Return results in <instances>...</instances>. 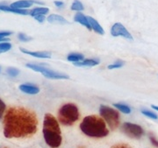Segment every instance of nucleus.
Returning a JSON list of instances; mask_svg holds the SVG:
<instances>
[{
  "label": "nucleus",
  "instance_id": "1",
  "mask_svg": "<svg viewBox=\"0 0 158 148\" xmlns=\"http://www.w3.org/2000/svg\"><path fill=\"white\" fill-rule=\"evenodd\" d=\"M37 117L27 109L12 107L6 113L4 118V135L7 138L33 136L37 131Z\"/></svg>",
  "mask_w": 158,
  "mask_h": 148
},
{
  "label": "nucleus",
  "instance_id": "2",
  "mask_svg": "<svg viewBox=\"0 0 158 148\" xmlns=\"http://www.w3.org/2000/svg\"><path fill=\"white\" fill-rule=\"evenodd\" d=\"M43 135L48 146L52 148L59 147L62 144V133L60 126L56 118L48 113L43 121Z\"/></svg>",
  "mask_w": 158,
  "mask_h": 148
},
{
  "label": "nucleus",
  "instance_id": "3",
  "mask_svg": "<svg viewBox=\"0 0 158 148\" xmlns=\"http://www.w3.org/2000/svg\"><path fill=\"white\" fill-rule=\"evenodd\" d=\"M80 129L85 135L91 138H103L109 133L105 120L95 115L85 117L80 124Z\"/></svg>",
  "mask_w": 158,
  "mask_h": 148
},
{
  "label": "nucleus",
  "instance_id": "4",
  "mask_svg": "<svg viewBox=\"0 0 158 148\" xmlns=\"http://www.w3.org/2000/svg\"><path fill=\"white\" fill-rule=\"evenodd\" d=\"M78 118V109L74 103L62 105L58 111V120L63 125H72Z\"/></svg>",
  "mask_w": 158,
  "mask_h": 148
},
{
  "label": "nucleus",
  "instance_id": "5",
  "mask_svg": "<svg viewBox=\"0 0 158 148\" xmlns=\"http://www.w3.org/2000/svg\"><path fill=\"white\" fill-rule=\"evenodd\" d=\"M99 113L112 130L118 128L119 125V114L117 110L106 105H101L99 108Z\"/></svg>",
  "mask_w": 158,
  "mask_h": 148
},
{
  "label": "nucleus",
  "instance_id": "6",
  "mask_svg": "<svg viewBox=\"0 0 158 148\" xmlns=\"http://www.w3.org/2000/svg\"><path fill=\"white\" fill-rule=\"evenodd\" d=\"M121 130L124 132L127 136L132 138H136L139 139L141 137L144 135V131L142 129V127L140 125H135V124H132V123H124L121 126Z\"/></svg>",
  "mask_w": 158,
  "mask_h": 148
},
{
  "label": "nucleus",
  "instance_id": "7",
  "mask_svg": "<svg viewBox=\"0 0 158 148\" xmlns=\"http://www.w3.org/2000/svg\"><path fill=\"white\" fill-rule=\"evenodd\" d=\"M27 68L33 69L36 72H40V73H42L43 75L45 77H48V78H50V79H68L69 76L66 75V74H60V73H57V72H55L53 70H51L49 68H44V67H41V66H39V65H35V64H31V63H28L26 65Z\"/></svg>",
  "mask_w": 158,
  "mask_h": 148
},
{
  "label": "nucleus",
  "instance_id": "8",
  "mask_svg": "<svg viewBox=\"0 0 158 148\" xmlns=\"http://www.w3.org/2000/svg\"><path fill=\"white\" fill-rule=\"evenodd\" d=\"M111 34L113 37L121 36V37H124L125 39H127V40H133V37H132L131 34L121 23H115L113 25L111 28Z\"/></svg>",
  "mask_w": 158,
  "mask_h": 148
},
{
  "label": "nucleus",
  "instance_id": "9",
  "mask_svg": "<svg viewBox=\"0 0 158 148\" xmlns=\"http://www.w3.org/2000/svg\"><path fill=\"white\" fill-rule=\"evenodd\" d=\"M74 20H75L76 22L79 23V24H81V25H83V26H85V27L88 29V30H91V26H90V23H89L88 18L86 17V16H85L83 13H81V12H77V13L75 15V17H74Z\"/></svg>",
  "mask_w": 158,
  "mask_h": 148
},
{
  "label": "nucleus",
  "instance_id": "10",
  "mask_svg": "<svg viewBox=\"0 0 158 148\" xmlns=\"http://www.w3.org/2000/svg\"><path fill=\"white\" fill-rule=\"evenodd\" d=\"M33 4H34V0H19V1H16L12 3L10 6L15 9L25 10V8H29L30 6H32Z\"/></svg>",
  "mask_w": 158,
  "mask_h": 148
},
{
  "label": "nucleus",
  "instance_id": "11",
  "mask_svg": "<svg viewBox=\"0 0 158 148\" xmlns=\"http://www.w3.org/2000/svg\"><path fill=\"white\" fill-rule=\"evenodd\" d=\"M20 51L26 54H29V55H32V56L37 57V58H50L51 57V53L49 52H32L27 50L25 48H20Z\"/></svg>",
  "mask_w": 158,
  "mask_h": 148
},
{
  "label": "nucleus",
  "instance_id": "12",
  "mask_svg": "<svg viewBox=\"0 0 158 148\" xmlns=\"http://www.w3.org/2000/svg\"><path fill=\"white\" fill-rule=\"evenodd\" d=\"M19 90L24 93L30 94V95H35L40 92L39 88L32 84H22L19 86Z\"/></svg>",
  "mask_w": 158,
  "mask_h": 148
},
{
  "label": "nucleus",
  "instance_id": "13",
  "mask_svg": "<svg viewBox=\"0 0 158 148\" xmlns=\"http://www.w3.org/2000/svg\"><path fill=\"white\" fill-rule=\"evenodd\" d=\"M48 22L51 24H59V25H67L69 22L62 16L57 15V14H51L48 17Z\"/></svg>",
  "mask_w": 158,
  "mask_h": 148
},
{
  "label": "nucleus",
  "instance_id": "14",
  "mask_svg": "<svg viewBox=\"0 0 158 148\" xmlns=\"http://www.w3.org/2000/svg\"><path fill=\"white\" fill-rule=\"evenodd\" d=\"M87 18H88L89 23H90V26H91V29H92L95 33L100 34V35L105 34V31H104V29L102 28V26L99 25V23L98 22L96 19H94L93 18H91V17H87Z\"/></svg>",
  "mask_w": 158,
  "mask_h": 148
},
{
  "label": "nucleus",
  "instance_id": "15",
  "mask_svg": "<svg viewBox=\"0 0 158 148\" xmlns=\"http://www.w3.org/2000/svg\"><path fill=\"white\" fill-rule=\"evenodd\" d=\"M0 11H8V12H12V13H16V14H20V15H27L30 13V11L27 10H23V9H15L12 8L11 6H0Z\"/></svg>",
  "mask_w": 158,
  "mask_h": 148
},
{
  "label": "nucleus",
  "instance_id": "16",
  "mask_svg": "<svg viewBox=\"0 0 158 148\" xmlns=\"http://www.w3.org/2000/svg\"><path fill=\"white\" fill-rule=\"evenodd\" d=\"M99 63L98 61L97 60H93V59H86V60H83L81 62H74V65L78 66V67H93L96 66Z\"/></svg>",
  "mask_w": 158,
  "mask_h": 148
},
{
  "label": "nucleus",
  "instance_id": "17",
  "mask_svg": "<svg viewBox=\"0 0 158 148\" xmlns=\"http://www.w3.org/2000/svg\"><path fill=\"white\" fill-rule=\"evenodd\" d=\"M49 11L48 8H46V7H36L33 9L32 11H30V15L32 17H35L37 15H46L48 12Z\"/></svg>",
  "mask_w": 158,
  "mask_h": 148
},
{
  "label": "nucleus",
  "instance_id": "18",
  "mask_svg": "<svg viewBox=\"0 0 158 148\" xmlns=\"http://www.w3.org/2000/svg\"><path fill=\"white\" fill-rule=\"evenodd\" d=\"M68 61L69 62H81L84 60V55L81 54H70L68 57H67Z\"/></svg>",
  "mask_w": 158,
  "mask_h": 148
},
{
  "label": "nucleus",
  "instance_id": "19",
  "mask_svg": "<svg viewBox=\"0 0 158 148\" xmlns=\"http://www.w3.org/2000/svg\"><path fill=\"white\" fill-rule=\"evenodd\" d=\"M113 106L115 108L118 109V110L122 111L123 113L129 114L131 112V109L127 105H125V104H122V103H113Z\"/></svg>",
  "mask_w": 158,
  "mask_h": 148
},
{
  "label": "nucleus",
  "instance_id": "20",
  "mask_svg": "<svg viewBox=\"0 0 158 148\" xmlns=\"http://www.w3.org/2000/svg\"><path fill=\"white\" fill-rule=\"evenodd\" d=\"M71 10L72 11H81L84 10V6L83 4L79 1V0H75L73 2V4L71 5Z\"/></svg>",
  "mask_w": 158,
  "mask_h": 148
},
{
  "label": "nucleus",
  "instance_id": "21",
  "mask_svg": "<svg viewBox=\"0 0 158 148\" xmlns=\"http://www.w3.org/2000/svg\"><path fill=\"white\" fill-rule=\"evenodd\" d=\"M11 48V44L9 43L8 41L6 42H1L0 43V54L2 53H6V52L9 51Z\"/></svg>",
  "mask_w": 158,
  "mask_h": 148
},
{
  "label": "nucleus",
  "instance_id": "22",
  "mask_svg": "<svg viewBox=\"0 0 158 148\" xmlns=\"http://www.w3.org/2000/svg\"><path fill=\"white\" fill-rule=\"evenodd\" d=\"M141 113L143 114L144 116H146L148 118H152V119H157L158 117L156 114H155L152 111H150V110H141Z\"/></svg>",
  "mask_w": 158,
  "mask_h": 148
},
{
  "label": "nucleus",
  "instance_id": "23",
  "mask_svg": "<svg viewBox=\"0 0 158 148\" xmlns=\"http://www.w3.org/2000/svg\"><path fill=\"white\" fill-rule=\"evenodd\" d=\"M123 65H124V62H116L113 63L112 65H109V66H108V68H109V69H113V68H121Z\"/></svg>",
  "mask_w": 158,
  "mask_h": 148
},
{
  "label": "nucleus",
  "instance_id": "24",
  "mask_svg": "<svg viewBox=\"0 0 158 148\" xmlns=\"http://www.w3.org/2000/svg\"><path fill=\"white\" fill-rule=\"evenodd\" d=\"M18 38L19 39V40H21L23 42H26V41H29V40H32V38L31 37H29L27 35H26V34H19L18 35Z\"/></svg>",
  "mask_w": 158,
  "mask_h": 148
},
{
  "label": "nucleus",
  "instance_id": "25",
  "mask_svg": "<svg viewBox=\"0 0 158 148\" xmlns=\"http://www.w3.org/2000/svg\"><path fill=\"white\" fill-rule=\"evenodd\" d=\"M5 111H6V104H5V102L0 99V119L2 118Z\"/></svg>",
  "mask_w": 158,
  "mask_h": 148
},
{
  "label": "nucleus",
  "instance_id": "26",
  "mask_svg": "<svg viewBox=\"0 0 158 148\" xmlns=\"http://www.w3.org/2000/svg\"><path fill=\"white\" fill-rule=\"evenodd\" d=\"M7 73L10 74L11 76H16L19 74V71L16 69V68H8V70H7Z\"/></svg>",
  "mask_w": 158,
  "mask_h": 148
},
{
  "label": "nucleus",
  "instance_id": "27",
  "mask_svg": "<svg viewBox=\"0 0 158 148\" xmlns=\"http://www.w3.org/2000/svg\"><path fill=\"white\" fill-rule=\"evenodd\" d=\"M112 148H132L129 145L127 144H117V145H114Z\"/></svg>",
  "mask_w": 158,
  "mask_h": 148
},
{
  "label": "nucleus",
  "instance_id": "28",
  "mask_svg": "<svg viewBox=\"0 0 158 148\" xmlns=\"http://www.w3.org/2000/svg\"><path fill=\"white\" fill-rule=\"evenodd\" d=\"M149 140L151 141V143L153 144V146H156L158 147V140L152 135H149Z\"/></svg>",
  "mask_w": 158,
  "mask_h": 148
},
{
  "label": "nucleus",
  "instance_id": "29",
  "mask_svg": "<svg viewBox=\"0 0 158 148\" xmlns=\"http://www.w3.org/2000/svg\"><path fill=\"white\" fill-rule=\"evenodd\" d=\"M34 18L40 23H42L45 20V15H37V16H35Z\"/></svg>",
  "mask_w": 158,
  "mask_h": 148
},
{
  "label": "nucleus",
  "instance_id": "30",
  "mask_svg": "<svg viewBox=\"0 0 158 148\" xmlns=\"http://www.w3.org/2000/svg\"><path fill=\"white\" fill-rule=\"evenodd\" d=\"M11 32H0V40L1 39H5L6 37L11 35Z\"/></svg>",
  "mask_w": 158,
  "mask_h": 148
},
{
  "label": "nucleus",
  "instance_id": "31",
  "mask_svg": "<svg viewBox=\"0 0 158 148\" xmlns=\"http://www.w3.org/2000/svg\"><path fill=\"white\" fill-rule=\"evenodd\" d=\"M55 5H56L57 7H62V6H64L63 2H62V1H56V2H55Z\"/></svg>",
  "mask_w": 158,
  "mask_h": 148
},
{
  "label": "nucleus",
  "instance_id": "32",
  "mask_svg": "<svg viewBox=\"0 0 158 148\" xmlns=\"http://www.w3.org/2000/svg\"><path fill=\"white\" fill-rule=\"evenodd\" d=\"M154 110H158V106H156V105H152L151 106Z\"/></svg>",
  "mask_w": 158,
  "mask_h": 148
},
{
  "label": "nucleus",
  "instance_id": "33",
  "mask_svg": "<svg viewBox=\"0 0 158 148\" xmlns=\"http://www.w3.org/2000/svg\"><path fill=\"white\" fill-rule=\"evenodd\" d=\"M1 148H9V147H7V146H2Z\"/></svg>",
  "mask_w": 158,
  "mask_h": 148
},
{
  "label": "nucleus",
  "instance_id": "34",
  "mask_svg": "<svg viewBox=\"0 0 158 148\" xmlns=\"http://www.w3.org/2000/svg\"><path fill=\"white\" fill-rule=\"evenodd\" d=\"M0 70H1V68H0Z\"/></svg>",
  "mask_w": 158,
  "mask_h": 148
}]
</instances>
